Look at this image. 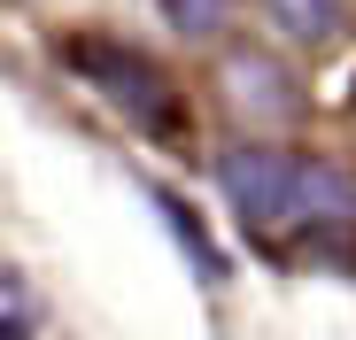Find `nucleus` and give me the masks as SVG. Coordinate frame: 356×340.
I'll list each match as a JSON object with an SVG mask.
<instances>
[{"label": "nucleus", "mask_w": 356, "mask_h": 340, "mask_svg": "<svg viewBox=\"0 0 356 340\" xmlns=\"http://www.w3.org/2000/svg\"><path fill=\"white\" fill-rule=\"evenodd\" d=\"M155 216H163L170 232H178V248L194 255V271H202L209 287H217V278H225V255H217V240H209V224H202L186 201H178V194H163V186H155Z\"/></svg>", "instance_id": "39448f33"}, {"label": "nucleus", "mask_w": 356, "mask_h": 340, "mask_svg": "<svg viewBox=\"0 0 356 340\" xmlns=\"http://www.w3.org/2000/svg\"><path fill=\"white\" fill-rule=\"evenodd\" d=\"M225 93L241 108H264L271 124H294L302 117V85H294L271 54H225Z\"/></svg>", "instance_id": "7ed1b4c3"}, {"label": "nucleus", "mask_w": 356, "mask_h": 340, "mask_svg": "<svg viewBox=\"0 0 356 340\" xmlns=\"http://www.w3.org/2000/svg\"><path fill=\"white\" fill-rule=\"evenodd\" d=\"M271 24L286 39H302V46H333L348 24H356V0H264Z\"/></svg>", "instance_id": "20e7f679"}, {"label": "nucleus", "mask_w": 356, "mask_h": 340, "mask_svg": "<svg viewBox=\"0 0 356 340\" xmlns=\"http://www.w3.org/2000/svg\"><path fill=\"white\" fill-rule=\"evenodd\" d=\"M63 62L86 70L101 93H116V101H124V117H140V124H170V85H163L155 62H140V54L108 46V39H63Z\"/></svg>", "instance_id": "f03ea898"}, {"label": "nucleus", "mask_w": 356, "mask_h": 340, "mask_svg": "<svg viewBox=\"0 0 356 340\" xmlns=\"http://www.w3.org/2000/svg\"><path fill=\"white\" fill-rule=\"evenodd\" d=\"M217 186L232 201V216L248 232H271V224H318V216H356V178L333 162H302L279 147H225L217 155Z\"/></svg>", "instance_id": "f257e3e1"}, {"label": "nucleus", "mask_w": 356, "mask_h": 340, "mask_svg": "<svg viewBox=\"0 0 356 340\" xmlns=\"http://www.w3.org/2000/svg\"><path fill=\"white\" fill-rule=\"evenodd\" d=\"M163 16L178 39H217L225 31V0H163Z\"/></svg>", "instance_id": "423d86ee"}]
</instances>
